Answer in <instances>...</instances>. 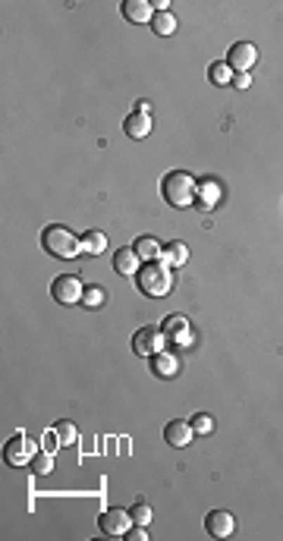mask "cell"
<instances>
[{"mask_svg": "<svg viewBox=\"0 0 283 541\" xmlns=\"http://www.w3.org/2000/svg\"><path fill=\"white\" fill-rule=\"evenodd\" d=\"M136 287L148 299H164L173 290V268H167L164 261H145L136 274Z\"/></svg>", "mask_w": 283, "mask_h": 541, "instance_id": "obj_1", "label": "cell"}, {"mask_svg": "<svg viewBox=\"0 0 283 541\" xmlns=\"http://www.w3.org/2000/svg\"><path fill=\"white\" fill-rule=\"evenodd\" d=\"M42 246H44V252L47 255H54V259H76L79 252H82V240H79L76 233H73L70 227H63V224H51V227H44V233H42Z\"/></svg>", "mask_w": 283, "mask_h": 541, "instance_id": "obj_2", "label": "cell"}, {"mask_svg": "<svg viewBox=\"0 0 283 541\" xmlns=\"http://www.w3.org/2000/svg\"><path fill=\"white\" fill-rule=\"evenodd\" d=\"M195 189L199 182L189 170H170L161 182V192H164V201L170 208H189L195 205Z\"/></svg>", "mask_w": 283, "mask_h": 541, "instance_id": "obj_3", "label": "cell"}, {"mask_svg": "<svg viewBox=\"0 0 283 541\" xmlns=\"http://www.w3.org/2000/svg\"><path fill=\"white\" fill-rule=\"evenodd\" d=\"M167 347V337L161 328H154V324H145V328H139L136 334H132V353L136 356H158L161 349Z\"/></svg>", "mask_w": 283, "mask_h": 541, "instance_id": "obj_4", "label": "cell"}, {"mask_svg": "<svg viewBox=\"0 0 283 541\" xmlns=\"http://www.w3.org/2000/svg\"><path fill=\"white\" fill-rule=\"evenodd\" d=\"M51 296L60 302V306H76V302H82V296H85V283L79 280L76 274H60V277H54V283H51Z\"/></svg>", "mask_w": 283, "mask_h": 541, "instance_id": "obj_5", "label": "cell"}, {"mask_svg": "<svg viewBox=\"0 0 283 541\" xmlns=\"http://www.w3.org/2000/svg\"><path fill=\"white\" fill-rule=\"evenodd\" d=\"M132 523H136V519H132V510H123V506H111V510H104L98 516V526H101V532H104L107 538L126 535Z\"/></svg>", "mask_w": 283, "mask_h": 541, "instance_id": "obj_6", "label": "cell"}, {"mask_svg": "<svg viewBox=\"0 0 283 541\" xmlns=\"http://www.w3.org/2000/svg\"><path fill=\"white\" fill-rule=\"evenodd\" d=\"M161 330H164L167 343H173V347H192V340H195L192 324H189L186 315H167Z\"/></svg>", "mask_w": 283, "mask_h": 541, "instance_id": "obj_7", "label": "cell"}, {"mask_svg": "<svg viewBox=\"0 0 283 541\" xmlns=\"http://www.w3.org/2000/svg\"><path fill=\"white\" fill-rule=\"evenodd\" d=\"M35 441L25 435H13L4 447V459L10 466H32V456H35Z\"/></svg>", "mask_w": 283, "mask_h": 541, "instance_id": "obj_8", "label": "cell"}, {"mask_svg": "<svg viewBox=\"0 0 283 541\" xmlns=\"http://www.w3.org/2000/svg\"><path fill=\"white\" fill-rule=\"evenodd\" d=\"M227 63H230L233 73H249L255 63H258V47L252 42H236L227 54Z\"/></svg>", "mask_w": 283, "mask_h": 541, "instance_id": "obj_9", "label": "cell"}, {"mask_svg": "<svg viewBox=\"0 0 283 541\" xmlns=\"http://www.w3.org/2000/svg\"><path fill=\"white\" fill-rule=\"evenodd\" d=\"M205 529L211 538H230L236 532V516L227 510H211L205 516Z\"/></svg>", "mask_w": 283, "mask_h": 541, "instance_id": "obj_10", "label": "cell"}, {"mask_svg": "<svg viewBox=\"0 0 283 541\" xmlns=\"http://www.w3.org/2000/svg\"><path fill=\"white\" fill-rule=\"evenodd\" d=\"M220 195H224V189H220L218 180H201L199 189H195V208L199 211H214V208L220 205Z\"/></svg>", "mask_w": 283, "mask_h": 541, "instance_id": "obj_11", "label": "cell"}, {"mask_svg": "<svg viewBox=\"0 0 283 541\" xmlns=\"http://www.w3.org/2000/svg\"><path fill=\"white\" fill-rule=\"evenodd\" d=\"M192 437H195L192 425L183 422V418H173V422L164 425V441L170 444V447L183 450V447H189V441H192Z\"/></svg>", "mask_w": 283, "mask_h": 541, "instance_id": "obj_12", "label": "cell"}, {"mask_svg": "<svg viewBox=\"0 0 283 541\" xmlns=\"http://www.w3.org/2000/svg\"><path fill=\"white\" fill-rule=\"evenodd\" d=\"M139 268H142V259L132 246H123L113 252V270H117L120 277H136Z\"/></svg>", "mask_w": 283, "mask_h": 541, "instance_id": "obj_13", "label": "cell"}, {"mask_svg": "<svg viewBox=\"0 0 283 541\" xmlns=\"http://www.w3.org/2000/svg\"><path fill=\"white\" fill-rule=\"evenodd\" d=\"M123 19H130V23H151L154 6L148 0H123Z\"/></svg>", "mask_w": 283, "mask_h": 541, "instance_id": "obj_14", "label": "cell"}, {"mask_svg": "<svg viewBox=\"0 0 283 541\" xmlns=\"http://www.w3.org/2000/svg\"><path fill=\"white\" fill-rule=\"evenodd\" d=\"M123 132L130 135V139H145L148 132H151V117L148 113H130V117L123 120Z\"/></svg>", "mask_w": 283, "mask_h": 541, "instance_id": "obj_15", "label": "cell"}, {"mask_svg": "<svg viewBox=\"0 0 283 541\" xmlns=\"http://www.w3.org/2000/svg\"><path fill=\"white\" fill-rule=\"evenodd\" d=\"M151 371L158 378H173L180 371V359L173 353H167V349H161L158 356H151Z\"/></svg>", "mask_w": 283, "mask_h": 541, "instance_id": "obj_16", "label": "cell"}, {"mask_svg": "<svg viewBox=\"0 0 283 541\" xmlns=\"http://www.w3.org/2000/svg\"><path fill=\"white\" fill-rule=\"evenodd\" d=\"M132 249H136L139 259H145V261H161V255H164V242H158L154 236H139V240L132 242Z\"/></svg>", "mask_w": 283, "mask_h": 541, "instance_id": "obj_17", "label": "cell"}, {"mask_svg": "<svg viewBox=\"0 0 283 541\" xmlns=\"http://www.w3.org/2000/svg\"><path fill=\"white\" fill-rule=\"evenodd\" d=\"M161 261H164L167 268H183L189 261V246L186 242H167L164 246V255H161Z\"/></svg>", "mask_w": 283, "mask_h": 541, "instance_id": "obj_18", "label": "cell"}, {"mask_svg": "<svg viewBox=\"0 0 283 541\" xmlns=\"http://www.w3.org/2000/svg\"><path fill=\"white\" fill-rule=\"evenodd\" d=\"M51 431H54V437H57V447H73V444L79 441V431H76V425H73L70 418H60Z\"/></svg>", "mask_w": 283, "mask_h": 541, "instance_id": "obj_19", "label": "cell"}, {"mask_svg": "<svg viewBox=\"0 0 283 541\" xmlns=\"http://www.w3.org/2000/svg\"><path fill=\"white\" fill-rule=\"evenodd\" d=\"M107 249V236L101 233V230H89V233H82V252L85 255H101Z\"/></svg>", "mask_w": 283, "mask_h": 541, "instance_id": "obj_20", "label": "cell"}, {"mask_svg": "<svg viewBox=\"0 0 283 541\" xmlns=\"http://www.w3.org/2000/svg\"><path fill=\"white\" fill-rule=\"evenodd\" d=\"M233 76H236V73L230 70V63H227V60H224V63H211V66H208V79H211L214 85H233Z\"/></svg>", "mask_w": 283, "mask_h": 541, "instance_id": "obj_21", "label": "cell"}, {"mask_svg": "<svg viewBox=\"0 0 283 541\" xmlns=\"http://www.w3.org/2000/svg\"><path fill=\"white\" fill-rule=\"evenodd\" d=\"M151 29H154V35H173L177 32V19H173V13H154V19H151Z\"/></svg>", "mask_w": 283, "mask_h": 541, "instance_id": "obj_22", "label": "cell"}, {"mask_svg": "<svg viewBox=\"0 0 283 541\" xmlns=\"http://www.w3.org/2000/svg\"><path fill=\"white\" fill-rule=\"evenodd\" d=\"M104 302H107V290L104 287H85V296H82L85 309H101Z\"/></svg>", "mask_w": 283, "mask_h": 541, "instance_id": "obj_23", "label": "cell"}, {"mask_svg": "<svg viewBox=\"0 0 283 541\" xmlns=\"http://www.w3.org/2000/svg\"><path fill=\"white\" fill-rule=\"evenodd\" d=\"M32 472L35 475H47V472H54V456L47 450H38L35 456H32Z\"/></svg>", "mask_w": 283, "mask_h": 541, "instance_id": "obj_24", "label": "cell"}, {"mask_svg": "<svg viewBox=\"0 0 283 541\" xmlns=\"http://www.w3.org/2000/svg\"><path fill=\"white\" fill-rule=\"evenodd\" d=\"M189 425H192L195 435H211V431H214V416H208V412H199V416L189 418Z\"/></svg>", "mask_w": 283, "mask_h": 541, "instance_id": "obj_25", "label": "cell"}, {"mask_svg": "<svg viewBox=\"0 0 283 541\" xmlns=\"http://www.w3.org/2000/svg\"><path fill=\"white\" fill-rule=\"evenodd\" d=\"M132 519H136L139 526H148V523H151V506H148L145 500H139V504L132 506Z\"/></svg>", "mask_w": 283, "mask_h": 541, "instance_id": "obj_26", "label": "cell"}, {"mask_svg": "<svg viewBox=\"0 0 283 541\" xmlns=\"http://www.w3.org/2000/svg\"><path fill=\"white\" fill-rule=\"evenodd\" d=\"M126 541H148V532H145V526H130V532H126V535H123Z\"/></svg>", "mask_w": 283, "mask_h": 541, "instance_id": "obj_27", "label": "cell"}, {"mask_svg": "<svg viewBox=\"0 0 283 541\" xmlns=\"http://www.w3.org/2000/svg\"><path fill=\"white\" fill-rule=\"evenodd\" d=\"M249 85H252V76H249V73H236V76H233V89L246 92Z\"/></svg>", "mask_w": 283, "mask_h": 541, "instance_id": "obj_28", "label": "cell"}]
</instances>
